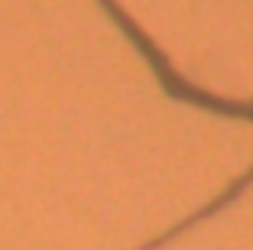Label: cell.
<instances>
[{"instance_id":"6da1fadb","label":"cell","mask_w":253,"mask_h":250,"mask_svg":"<svg viewBox=\"0 0 253 250\" xmlns=\"http://www.w3.org/2000/svg\"><path fill=\"white\" fill-rule=\"evenodd\" d=\"M101 7H104L107 13L114 16V23H117V26L126 33V36L133 39V46L143 52V59L149 62V68L156 72V78L163 81V88L169 91L172 98H182V101L201 104V107L214 110V114H224V117H247V120H253V101H227V98H214V95H208V91H198L195 85H188L182 75L172 72L169 59H166L163 52L156 49V43H153V39H149L146 33H143L140 26H136V23L117 7V0H101Z\"/></svg>"},{"instance_id":"7a4b0ae2","label":"cell","mask_w":253,"mask_h":250,"mask_svg":"<svg viewBox=\"0 0 253 250\" xmlns=\"http://www.w3.org/2000/svg\"><path fill=\"white\" fill-rule=\"evenodd\" d=\"M250 182H253V169H247L244 176H240L237 182L231 185V189H224L221 195H217V199H211V201H208V205H205V208H198V211H195V214H188L185 221H179V224H175V228H169V231H166V234H159L156 241L143 244L140 250H156V247H163V244H169V241H172V237H175V234H182V231L195 228V224H198V221L211 218V214H214V211H221V208L227 205V201H234V199H237V195H240V192H244V189H247V185H250Z\"/></svg>"}]
</instances>
